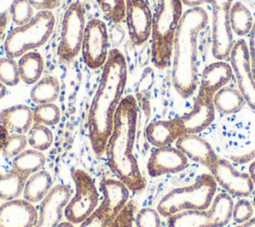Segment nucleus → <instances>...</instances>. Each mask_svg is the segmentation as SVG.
I'll use <instances>...</instances> for the list:
<instances>
[{
	"label": "nucleus",
	"instance_id": "nucleus-28",
	"mask_svg": "<svg viewBox=\"0 0 255 227\" xmlns=\"http://www.w3.org/2000/svg\"><path fill=\"white\" fill-rule=\"evenodd\" d=\"M229 22L232 32L242 37L250 33L254 20L250 10L244 4L235 2L230 8Z\"/></svg>",
	"mask_w": 255,
	"mask_h": 227
},
{
	"label": "nucleus",
	"instance_id": "nucleus-29",
	"mask_svg": "<svg viewBox=\"0 0 255 227\" xmlns=\"http://www.w3.org/2000/svg\"><path fill=\"white\" fill-rule=\"evenodd\" d=\"M27 177L11 169L6 174L0 172V199L9 201L18 198L24 189Z\"/></svg>",
	"mask_w": 255,
	"mask_h": 227
},
{
	"label": "nucleus",
	"instance_id": "nucleus-10",
	"mask_svg": "<svg viewBox=\"0 0 255 227\" xmlns=\"http://www.w3.org/2000/svg\"><path fill=\"white\" fill-rule=\"evenodd\" d=\"M109 33L107 25L98 18L87 22L83 42L82 58L91 70L103 68L109 57Z\"/></svg>",
	"mask_w": 255,
	"mask_h": 227
},
{
	"label": "nucleus",
	"instance_id": "nucleus-20",
	"mask_svg": "<svg viewBox=\"0 0 255 227\" xmlns=\"http://www.w3.org/2000/svg\"><path fill=\"white\" fill-rule=\"evenodd\" d=\"M33 123V111L27 105H14L0 112V124L12 133H28Z\"/></svg>",
	"mask_w": 255,
	"mask_h": 227
},
{
	"label": "nucleus",
	"instance_id": "nucleus-34",
	"mask_svg": "<svg viewBox=\"0 0 255 227\" xmlns=\"http://www.w3.org/2000/svg\"><path fill=\"white\" fill-rule=\"evenodd\" d=\"M104 15L113 23H121L126 14V0H96Z\"/></svg>",
	"mask_w": 255,
	"mask_h": 227
},
{
	"label": "nucleus",
	"instance_id": "nucleus-43",
	"mask_svg": "<svg viewBox=\"0 0 255 227\" xmlns=\"http://www.w3.org/2000/svg\"><path fill=\"white\" fill-rule=\"evenodd\" d=\"M249 56H250V62H255V21L253 23L252 29L249 33Z\"/></svg>",
	"mask_w": 255,
	"mask_h": 227
},
{
	"label": "nucleus",
	"instance_id": "nucleus-14",
	"mask_svg": "<svg viewBox=\"0 0 255 227\" xmlns=\"http://www.w3.org/2000/svg\"><path fill=\"white\" fill-rule=\"evenodd\" d=\"M128 36L135 46L144 44L151 35L152 14L144 0H126V14Z\"/></svg>",
	"mask_w": 255,
	"mask_h": 227
},
{
	"label": "nucleus",
	"instance_id": "nucleus-25",
	"mask_svg": "<svg viewBox=\"0 0 255 227\" xmlns=\"http://www.w3.org/2000/svg\"><path fill=\"white\" fill-rule=\"evenodd\" d=\"M21 80L27 85L37 83L44 71V60L41 54L29 51L22 55L18 61Z\"/></svg>",
	"mask_w": 255,
	"mask_h": 227
},
{
	"label": "nucleus",
	"instance_id": "nucleus-5",
	"mask_svg": "<svg viewBox=\"0 0 255 227\" xmlns=\"http://www.w3.org/2000/svg\"><path fill=\"white\" fill-rule=\"evenodd\" d=\"M215 192V179L212 175L204 173L193 184L166 193L159 200L156 210L159 215L166 218L185 210H205L211 205Z\"/></svg>",
	"mask_w": 255,
	"mask_h": 227
},
{
	"label": "nucleus",
	"instance_id": "nucleus-48",
	"mask_svg": "<svg viewBox=\"0 0 255 227\" xmlns=\"http://www.w3.org/2000/svg\"><path fill=\"white\" fill-rule=\"evenodd\" d=\"M57 227H75L74 226V224L73 223H71L70 221H64V222H60L58 225H57Z\"/></svg>",
	"mask_w": 255,
	"mask_h": 227
},
{
	"label": "nucleus",
	"instance_id": "nucleus-17",
	"mask_svg": "<svg viewBox=\"0 0 255 227\" xmlns=\"http://www.w3.org/2000/svg\"><path fill=\"white\" fill-rule=\"evenodd\" d=\"M38 213L25 199H12L0 205V227H34Z\"/></svg>",
	"mask_w": 255,
	"mask_h": 227
},
{
	"label": "nucleus",
	"instance_id": "nucleus-33",
	"mask_svg": "<svg viewBox=\"0 0 255 227\" xmlns=\"http://www.w3.org/2000/svg\"><path fill=\"white\" fill-rule=\"evenodd\" d=\"M21 78L18 68V62L9 57L0 59V82L8 87H14L19 84Z\"/></svg>",
	"mask_w": 255,
	"mask_h": 227
},
{
	"label": "nucleus",
	"instance_id": "nucleus-13",
	"mask_svg": "<svg viewBox=\"0 0 255 227\" xmlns=\"http://www.w3.org/2000/svg\"><path fill=\"white\" fill-rule=\"evenodd\" d=\"M213 97L199 89L192 110L176 117L177 123L183 134H196L209 126L215 117Z\"/></svg>",
	"mask_w": 255,
	"mask_h": 227
},
{
	"label": "nucleus",
	"instance_id": "nucleus-38",
	"mask_svg": "<svg viewBox=\"0 0 255 227\" xmlns=\"http://www.w3.org/2000/svg\"><path fill=\"white\" fill-rule=\"evenodd\" d=\"M135 209L136 207L133 202H128L108 227H132Z\"/></svg>",
	"mask_w": 255,
	"mask_h": 227
},
{
	"label": "nucleus",
	"instance_id": "nucleus-40",
	"mask_svg": "<svg viewBox=\"0 0 255 227\" xmlns=\"http://www.w3.org/2000/svg\"><path fill=\"white\" fill-rule=\"evenodd\" d=\"M110 221L108 218L97 208L88 218H86L79 227H108Z\"/></svg>",
	"mask_w": 255,
	"mask_h": 227
},
{
	"label": "nucleus",
	"instance_id": "nucleus-39",
	"mask_svg": "<svg viewBox=\"0 0 255 227\" xmlns=\"http://www.w3.org/2000/svg\"><path fill=\"white\" fill-rule=\"evenodd\" d=\"M253 206L247 199H239L233 205L232 219L238 223L242 224L247 222L253 216Z\"/></svg>",
	"mask_w": 255,
	"mask_h": 227
},
{
	"label": "nucleus",
	"instance_id": "nucleus-47",
	"mask_svg": "<svg viewBox=\"0 0 255 227\" xmlns=\"http://www.w3.org/2000/svg\"><path fill=\"white\" fill-rule=\"evenodd\" d=\"M249 175H250L253 183L255 184V161H253L249 166Z\"/></svg>",
	"mask_w": 255,
	"mask_h": 227
},
{
	"label": "nucleus",
	"instance_id": "nucleus-44",
	"mask_svg": "<svg viewBox=\"0 0 255 227\" xmlns=\"http://www.w3.org/2000/svg\"><path fill=\"white\" fill-rule=\"evenodd\" d=\"M8 23V17L6 13H0V44L4 37V32L6 30Z\"/></svg>",
	"mask_w": 255,
	"mask_h": 227
},
{
	"label": "nucleus",
	"instance_id": "nucleus-23",
	"mask_svg": "<svg viewBox=\"0 0 255 227\" xmlns=\"http://www.w3.org/2000/svg\"><path fill=\"white\" fill-rule=\"evenodd\" d=\"M52 189V177L46 170H39L30 175L24 185V199L30 203L41 202Z\"/></svg>",
	"mask_w": 255,
	"mask_h": 227
},
{
	"label": "nucleus",
	"instance_id": "nucleus-19",
	"mask_svg": "<svg viewBox=\"0 0 255 227\" xmlns=\"http://www.w3.org/2000/svg\"><path fill=\"white\" fill-rule=\"evenodd\" d=\"M178 148L187 158L209 168L217 159L218 155L210 143L197 134H183L175 141Z\"/></svg>",
	"mask_w": 255,
	"mask_h": 227
},
{
	"label": "nucleus",
	"instance_id": "nucleus-35",
	"mask_svg": "<svg viewBox=\"0 0 255 227\" xmlns=\"http://www.w3.org/2000/svg\"><path fill=\"white\" fill-rule=\"evenodd\" d=\"M255 156V114L252 118L251 123V131L248 142L239 149H235L229 153V157L234 162L238 163H245L250 161Z\"/></svg>",
	"mask_w": 255,
	"mask_h": 227
},
{
	"label": "nucleus",
	"instance_id": "nucleus-15",
	"mask_svg": "<svg viewBox=\"0 0 255 227\" xmlns=\"http://www.w3.org/2000/svg\"><path fill=\"white\" fill-rule=\"evenodd\" d=\"M71 197L72 189L70 186L64 184L53 186L40 202L38 220L34 227H57Z\"/></svg>",
	"mask_w": 255,
	"mask_h": 227
},
{
	"label": "nucleus",
	"instance_id": "nucleus-7",
	"mask_svg": "<svg viewBox=\"0 0 255 227\" xmlns=\"http://www.w3.org/2000/svg\"><path fill=\"white\" fill-rule=\"evenodd\" d=\"M233 200L228 193L216 195L205 210H185L167 218L168 227H223L232 218Z\"/></svg>",
	"mask_w": 255,
	"mask_h": 227
},
{
	"label": "nucleus",
	"instance_id": "nucleus-12",
	"mask_svg": "<svg viewBox=\"0 0 255 227\" xmlns=\"http://www.w3.org/2000/svg\"><path fill=\"white\" fill-rule=\"evenodd\" d=\"M211 175L228 194L236 197L249 196L254 189V183L246 172H239L230 161L219 158L208 168Z\"/></svg>",
	"mask_w": 255,
	"mask_h": 227
},
{
	"label": "nucleus",
	"instance_id": "nucleus-18",
	"mask_svg": "<svg viewBox=\"0 0 255 227\" xmlns=\"http://www.w3.org/2000/svg\"><path fill=\"white\" fill-rule=\"evenodd\" d=\"M100 186L104 198L98 209L111 223L128 203L129 189L123 181L114 178L103 179Z\"/></svg>",
	"mask_w": 255,
	"mask_h": 227
},
{
	"label": "nucleus",
	"instance_id": "nucleus-8",
	"mask_svg": "<svg viewBox=\"0 0 255 227\" xmlns=\"http://www.w3.org/2000/svg\"><path fill=\"white\" fill-rule=\"evenodd\" d=\"M86 11L84 6L75 1L66 9L63 20L57 54L61 61L69 63L80 53L86 28Z\"/></svg>",
	"mask_w": 255,
	"mask_h": 227
},
{
	"label": "nucleus",
	"instance_id": "nucleus-1",
	"mask_svg": "<svg viewBox=\"0 0 255 227\" xmlns=\"http://www.w3.org/2000/svg\"><path fill=\"white\" fill-rule=\"evenodd\" d=\"M128 65L118 49L110 50L102 77L88 114L89 138L94 152L105 153L112 134L114 118L127 86Z\"/></svg>",
	"mask_w": 255,
	"mask_h": 227
},
{
	"label": "nucleus",
	"instance_id": "nucleus-37",
	"mask_svg": "<svg viewBox=\"0 0 255 227\" xmlns=\"http://www.w3.org/2000/svg\"><path fill=\"white\" fill-rule=\"evenodd\" d=\"M134 223L136 227H160L159 213L153 208H142L136 213Z\"/></svg>",
	"mask_w": 255,
	"mask_h": 227
},
{
	"label": "nucleus",
	"instance_id": "nucleus-46",
	"mask_svg": "<svg viewBox=\"0 0 255 227\" xmlns=\"http://www.w3.org/2000/svg\"><path fill=\"white\" fill-rule=\"evenodd\" d=\"M236 227H255V217H252L251 219H249L247 222L239 224Z\"/></svg>",
	"mask_w": 255,
	"mask_h": 227
},
{
	"label": "nucleus",
	"instance_id": "nucleus-26",
	"mask_svg": "<svg viewBox=\"0 0 255 227\" xmlns=\"http://www.w3.org/2000/svg\"><path fill=\"white\" fill-rule=\"evenodd\" d=\"M215 110L221 114H231L240 111L246 104L238 89L223 87L213 97Z\"/></svg>",
	"mask_w": 255,
	"mask_h": 227
},
{
	"label": "nucleus",
	"instance_id": "nucleus-3",
	"mask_svg": "<svg viewBox=\"0 0 255 227\" xmlns=\"http://www.w3.org/2000/svg\"><path fill=\"white\" fill-rule=\"evenodd\" d=\"M208 23V15L201 7L188 8L177 26L172 48L171 82L177 94L187 99L198 84L197 41Z\"/></svg>",
	"mask_w": 255,
	"mask_h": 227
},
{
	"label": "nucleus",
	"instance_id": "nucleus-24",
	"mask_svg": "<svg viewBox=\"0 0 255 227\" xmlns=\"http://www.w3.org/2000/svg\"><path fill=\"white\" fill-rule=\"evenodd\" d=\"M45 162L46 158L42 151L34 148L25 149L12 159V169L28 178L41 170Z\"/></svg>",
	"mask_w": 255,
	"mask_h": 227
},
{
	"label": "nucleus",
	"instance_id": "nucleus-52",
	"mask_svg": "<svg viewBox=\"0 0 255 227\" xmlns=\"http://www.w3.org/2000/svg\"><path fill=\"white\" fill-rule=\"evenodd\" d=\"M0 205H1V199H0Z\"/></svg>",
	"mask_w": 255,
	"mask_h": 227
},
{
	"label": "nucleus",
	"instance_id": "nucleus-49",
	"mask_svg": "<svg viewBox=\"0 0 255 227\" xmlns=\"http://www.w3.org/2000/svg\"><path fill=\"white\" fill-rule=\"evenodd\" d=\"M6 95V86L0 82V99Z\"/></svg>",
	"mask_w": 255,
	"mask_h": 227
},
{
	"label": "nucleus",
	"instance_id": "nucleus-41",
	"mask_svg": "<svg viewBox=\"0 0 255 227\" xmlns=\"http://www.w3.org/2000/svg\"><path fill=\"white\" fill-rule=\"evenodd\" d=\"M182 4L189 7V8H194V7H200V5L207 3L210 4L211 7H216V6H229L231 7L233 4V0H181Z\"/></svg>",
	"mask_w": 255,
	"mask_h": 227
},
{
	"label": "nucleus",
	"instance_id": "nucleus-50",
	"mask_svg": "<svg viewBox=\"0 0 255 227\" xmlns=\"http://www.w3.org/2000/svg\"><path fill=\"white\" fill-rule=\"evenodd\" d=\"M251 73H252L253 79H254V81H255V62L251 63Z\"/></svg>",
	"mask_w": 255,
	"mask_h": 227
},
{
	"label": "nucleus",
	"instance_id": "nucleus-42",
	"mask_svg": "<svg viewBox=\"0 0 255 227\" xmlns=\"http://www.w3.org/2000/svg\"><path fill=\"white\" fill-rule=\"evenodd\" d=\"M31 5L39 10V11H42V10H53L55 8L58 7V5L60 4V1L61 0H28Z\"/></svg>",
	"mask_w": 255,
	"mask_h": 227
},
{
	"label": "nucleus",
	"instance_id": "nucleus-4",
	"mask_svg": "<svg viewBox=\"0 0 255 227\" xmlns=\"http://www.w3.org/2000/svg\"><path fill=\"white\" fill-rule=\"evenodd\" d=\"M181 0H157L152 15L151 62L159 70L165 69L172 57L175 32L182 16Z\"/></svg>",
	"mask_w": 255,
	"mask_h": 227
},
{
	"label": "nucleus",
	"instance_id": "nucleus-27",
	"mask_svg": "<svg viewBox=\"0 0 255 227\" xmlns=\"http://www.w3.org/2000/svg\"><path fill=\"white\" fill-rule=\"evenodd\" d=\"M60 94V84L54 76L41 78L31 89L30 98L36 105L54 103Z\"/></svg>",
	"mask_w": 255,
	"mask_h": 227
},
{
	"label": "nucleus",
	"instance_id": "nucleus-2",
	"mask_svg": "<svg viewBox=\"0 0 255 227\" xmlns=\"http://www.w3.org/2000/svg\"><path fill=\"white\" fill-rule=\"evenodd\" d=\"M137 124V104L133 96L125 97L116 112L112 134L105 153L110 169L129 190L141 191L146 181L133 155Z\"/></svg>",
	"mask_w": 255,
	"mask_h": 227
},
{
	"label": "nucleus",
	"instance_id": "nucleus-32",
	"mask_svg": "<svg viewBox=\"0 0 255 227\" xmlns=\"http://www.w3.org/2000/svg\"><path fill=\"white\" fill-rule=\"evenodd\" d=\"M9 14L16 26H22L34 17V7L28 0H13L9 8Z\"/></svg>",
	"mask_w": 255,
	"mask_h": 227
},
{
	"label": "nucleus",
	"instance_id": "nucleus-51",
	"mask_svg": "<svg viewBox=\"0 0 255 227\" xmlns=\"http://www.w3.org/2000/svg\"><path fill=\"white\" fill-rule=\"evenodd\" d=\"M253 205H254V207H255V195H254V197H253Z\"/></svg>",
	"mask_w": 255,
	"mask_h": 227
},
{
	"label": "nucleus",
	"instance_id": "nucleus-6",
	"mask_svg": "<svg viewBox=\"0 0 255 227\" xmlns=\"http://www.w3.org/2000/svg\"><path fill=\"white\" fill-rule=\"evenodd\" d=\"M55 24L56 18L51 10L39 11L28 23L17 26L7 34L4 41L6 56L16 59L40 48L49 40Z\"/></svg>",
	"mask_w": 255,
	"mask_h": 227
},
{
	"label": "nucleus",
	"instance_id": "nucleus-22",
	"mask_svg": "<svg viewBox=\"0 0 255 227\" xmlns=\"http://www.w3.org/2000/svg\"><path fill=\"white\" fill-rule=\"evenodd\" d=\"M148 142L155 147L170 146L182 135L176 118L150 122L145 129Z\"/></svg>",
	"mask_w": 255,
	"mask_h": 227
},
{
	"label": "nucleus",
	"instance_id": "nucleus-21",
	"mask_svg": "<svg viewBox=\"0 0 255 227\" xmlns=\"http://www.w3.org/2000/svg\"><path fill=\"white\" fill-rule=\"evenodd\" d=\"M233 71L231 65L223 61H218L206 66L202 72L199 89L207 95H214L231 80Z\"/></svg>",
	"mask_w": 255,
	"mask_h": 227
},
{
	"label": "nucleus",
	"instance_id": "nucleus-45",
	"mask_svg": "<svg viewBox=\"0 0 255 227\" xmlns=\"http://www.w3.org/2000/svg\"><path fill=\"white\" fill-rule=\"evenodd\" d=\"M9 132L10 131L4 125L0 124V151H2V149H3V146L10 134Z\"/></svg>",
	"mask_w": 255,
	"mask_h": 227
},
{
	"label": "nucleus",
	"instance_id": "nucleus-31",
	"mask_svg": "<svg viewBox=\"0 0 255 227\" xmlns=\"http://www.w3.org/2000/svg\"><path fill=\"white\" fill-rule=\"evenodd\" d=\"M60 118V109L54 103L37 105L36 108L33 110L34 123H40L46 126H50L57 124Z\"/></svg>",
	"mask_w": 255,
	"mask_h": 227
},
{
	"label": "nucleus",
	"instance_id": "nucleus-9",
	"mask_svg": "<svg viewBox=\"0 0 255 227\" xmlns=\"http://www.w3.org/2000/svg\"><path fill=\"white\" fill-rule=\"evenodd\" d=\"M72 178L76 193L66 205L64 214L71 223L80 224L98 208L99 194L93 178L85 170H73Z\"/></svg>",
	"mask_w": 255,
	"mask_h": 227
},
{
	"label": "nucleus",
	"instance_id": "nucleus-11",
	"mask_svg": "<svg viewBox=\"0 0 255 227\" xmlns=\"http://www.w3.org/2000/svg\"><path fill=\"white\" fill-rule=\"evenodd\" d=\"M229 57L238 90L247 105L255 111V81L251 73L249 50L245 40L239 39L234 43Z\"/></svg>",
	"mask_w": 255,
	"mask_h": 227
},
{
	"label": "nucleus",
	"instance_id": "nucleus-36",
	"mask_svg": "<svg viewBox=\"0 0 255 227\" xmlns=\"http://www.w3.org/2000/svg\"><path fill=\"white\" fill-rule=\"evenodd\" d=\"M27 144H28V138L25 134L11 133L9 134L3 146L2 154L6 158L13 159L15 156H17L19 153H21L23 150L26 149Z\"/></svg>",
	"mask_w": 255,
	"mask_h": 227
},
{
	"label": "nucleus",
	"instance_id": "nucleus-30",
	"mask_svg": "<svg viewBox=\"0 0 255 227\" xmlns=\"http://www.w3.org/2000/svg\"><path fill=\"white\" fill-rule=\"evenodd\" d=\"M28 143L32 148L44 151L47 150L53 141V132L51 129L40 123H33L31 128L28 131Z\"/></svg>",
	"mask_w": 255,
	"mask_h": 227
},
{
	"label": "nucleus",
	"instance_id": "nucleus-16",
	"mask_svg": "<svg viewBox=\"0 0 255 227\" xmlns=\"http://www.w3.org/2000/svg\"><path fill=\"white\" fill-rule=\"evenodd\" d=\"M187 157L176 147H156L147 161V171L151 177L182 171L187 166Z\"/></svg>",
	"mask_w": 255,
	"mask_h": 227
}]
</instances>
